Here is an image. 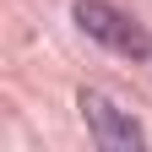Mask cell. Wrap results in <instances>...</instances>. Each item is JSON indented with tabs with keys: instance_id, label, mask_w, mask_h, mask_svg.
Masks as SVG:
<instances>
[{
	"instance_id": "cell-1",
	"label": "cell",
	"mask_w": 152,
	"mask_h": 152,
	"mask_svg": "<svg viewBox=\"0 0 152 152\" xmlns=\"http://www.w3.org/2000/svg\"><path fill=\"white\" fill-rule=\"evenodd\" d=\"M76 22H82L87 38H98V44L114 49V54L141 60V54L152 49V44H147V33H141V22H130V16H125L120 6H109V0H76Z\"/></svg>"
},
{
	"instance_id": "cell-2",
	"label": "cell",
	"mask_w": 152,
	"mask_h": 152,
	"mask_svg": "<svg viewBox=\"0 0 152 152\" xmlns=\"http://www.w3.org/2000/svg\"><path fill=\"white\" fill-rule=\"evenodd\" d=\"M82 114H87L92 141H98L103 152H136V147H147L141 125L130 120V114L114 103V98H103V92H82Z\"/></svg>"
}]
</instances>
